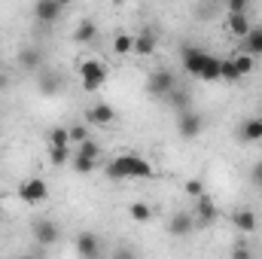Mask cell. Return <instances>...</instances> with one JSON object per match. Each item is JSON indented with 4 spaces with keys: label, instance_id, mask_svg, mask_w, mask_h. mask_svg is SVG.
<instances>
[{
    "label": "cell",
    "instance_id": "obj_7",
    "mask_svg": "<svg viewBox=\"0 0 262 259\" xmlns=\"http://www.w3.org/2000/svg\"><path fill=\"white\" fill-rule=\"evenodd\" d=\"M31 235H34V241H37V244L52 247V244L58 241V226H55L52 220H46V217H37V220L31 223Z\"/></svg>",
    "mask_w": 262,
    "mask_h": 259
},
{
    "label": "cell",
    "instance_id": "obj_16",
    "mask_svg": "<svg viewBox=\"0 0 262 259\" xmlns=\"http://www.w3.org/2000/svg\"><path fill=\"white\" fill-rule=\"evenodd\" d=\"M37 89H40L43 95H58V89H61V76L52 73V70H40V73H37Z\"/></svg>",
    "mask_w": 262,
    "mask_h": 259
},
{
    "label": "cell",
    "instance_id": "obj_5",
    "mask_svg": "<svg viewBox=\"0 0 262 259\" xmlns=\"http://www.w3.org/2000/svg\"><path fill=\"white\" fill-rule=\"evenodd\" d=\"M18 198H21L25 204H43V201L49 198L46 180H43V177H28V180L18 186Z\"/></svg>",
    "mask_w": 262,
    "mask_h": 259
},
{
    "label": "cell",
    "instance_id": "obj_9",
    "mask_svg": "<svg viewBox=\"0 0 262 259\" xmlns=\"http://www.w3.org/2000/svg\"><path fill=\"white\" fill-rule=\"evenodd\" d=\"M61 12H64V6H61L58 0H40V3H34V18H37L40 25H52V21H58Z\"/></svg>",
    "mask_w": 262,
    "mask_h": 259
},
{
    "label": "cell",
    "instance_id": "obj_19",
    "mask_svg": "<svg viewBox=\"0 0 262 259\" xmlns=\"http://www.w3.org/2000/svg\"><path fill=\"white\" fill-rule=\"evenodd\" d=\"M98 37V25L92 21V18H85V21H79L76 28H73V40L76 43H92Z\"/></svg>",
    "mask_w": 262,
    "mask_h": 259
},
{
    "label": "cell",
    "instance_id": "obj_23",
    "mask_svg": "<svg viewBox=\"0 0 262 259\" xmlns=\"http://www.w3.org/2000/svg\"><path fill=\"white\" fill-rule=\"evenodd\" d=\"M232 61H235V67H238V73H241V76L253 73V67H256V58H253V55H247V52H235V55H232Z\"/></svg>",
    "mask_w": 262,
    "mask_h": 259
},
{
    "label": "cell",
    "instance_id": "obj_36",
    "mask_svg": "<svg viewBox=\"0 0 262 259\" xmlns=\"http://www.w3.org/2000/svg\"><path fill=\"white\" fill-rule=\"evenodd\" d=\"M6 85H9V79H6V76H0V89H6Z\"/></svg>",
    "mask_w": 262,
    "mask_h": 259
},
{
    "label": "cell",
    "instance_id": "obj_32",
    "mask_svg": "<svg viewBox=\"0 0 262 259\" xmlns=\"http://www.w3.org/2000/svg\"><path fill=\"white\" fill-rule=\"evenodd\" d=\"M183 189H186V195H192V198H201V195H204V186H201L198 180H186Z\"/></svg>",
    "mask_w": 262,
    "mask_h": 259
},
{
    "label": "cell",
    "instance_id": "obj_25",
    "mask_svg": "<svg viewBox=\"0 0 262 259\" xmlns=\"http://www.w3.org/2000/svg\"><path fill=\"white\" fill-rule=\"evenodd\" d=\"M67 134H70V146H82V143L89 140V128H85L82 122L70 125V128H67Z\"/></svg>",
    "mask_w": 262,
    "mask_h": 259
},
{
    "label": "cell",
    "instance_id": "obj_8",
    "mask_svg": "<svg viewBox=\"0 0 262 259\" xmlns=\"http://www.w3.org/2000/svg\"><path fill=\"white\" fill-rule=\"evenodd\" d=\"M76 250L82 259H101L104 256V244L95 232H79L76 235Z\"/></svg>",
    "mask_w": 262,
    "mask_h": 259
},
{
    "label": "cell",
    "instance_id": "obj_21",
    "mask_svg": "<svg viewBox=\"0 0 262 259\" xmlns=\"http://www.w3.org/2000/svg\"><path fill=\"white\" fill-rule=\"evenodd\" d=\"M128 217L134 220V223H149V220H152V207L143 204V201H131L128 204Z\"/></svg>",
    "mask_w": 262,
    "mask_h": 259
},
{
    "label": "cell",
    "instance_id": "obj_11",
    "mask_svg": "<svg viewBox=\"0 0 262 259\" xmlns=\"http://www.w3.org/2000/svg\"><path fill=\"white\" fill-rule=\"evenodd\" d=\"M198 201V210H195V226H210V223H216V217H220V210H216V204H213V198L204 192L201 198H195Z\"/></svg>",
    "mask_w": 262,
    "mask_h": 259
},
{
    "label": "cell",
    "instance_id": "obj_17",
    "mask_svg": "<svg viewBox=\"0 0 262 259\" xmlns=\"http://www.w3.org/2000/svg\"><path fill=\"white\" fill-rule=\"evenodd\" d=\"M18 64L25 67L28 73H40V70H43V55H40V49H21V52H18Z\"/></svg>",
    "mask_w": 262,
    "mask_h": 259
},
{
    "label": "cell",
    "instance_id": "obj_30",
    "mask_svg": "<svg viewBox=\"0 0 262 259\" xmlns=\"http://www.w3.org/2000/svg\"><path fill=\"white\" fill-rule=\"evenodd\" d=\"M247 9H250L247 0H229V12L232 15H247Z\"/></svg>",
    "mask_w": 262,
    "mask_h": 259
},
{
    "label": "cell",
    "instance_id": "obj_1",
    "mask_svg": "<svg viewBox=\"0 0 262 259\" xmlns=\"http://www.w3.org/2000/svg\"><path fill=\"white\" fill-rule=\"evenodd\" d=\"M107 177L110 180H152L156 168L143 156L125 153V156H116V159L107 162Z\"/></svg>",
    "mask_w": 262,
    "mask_h": 259
},
{
    "label": "cell",
    "instance_id": "obj_3",
    "mask_svg": "<svg viewBox=\"0 0 262 259\" xmlns=\"http://www.w3.org/2000/svg\"><path fill=\"white\" fill-rule=\"evenodd\" d=\"M79 79H82V92L95 95V92H101L107 85V67L98 58H82L79 61Z\"/></svg>",
    "mask_w": 262,
    "mask_h": 259
},
{
    "label": "cell",
    "instance_id": "obj_29",
    "mask_svg": "<svg viewBox=\"0 0 262 259\" xmlns=\"http://www.w3.org/2000/svg\"><path fill=\"white\" fill-rule=\"evenodd\" d=\"M168 101H171V104H174V107H177V110H180V113H183V110H189V92H183V89H180V92H177V89H174V92H171V98H168Z\"/></svg>",
    "mask_w": 262,
    "mask_h": 259
},
{
    "label": "cell",
    "instance_id": "obj_10",
    "mask_svg": "<svg viewBox=\"0 0 262 259\" xmlns=\"http://www.w3.org/2000/svg\"><path fill=\"white\" fill-rule=\"evenodd\" d=\"M85 122H92V125H113L116 122V110L107 101H98V104H92L85 110Z\"/></svg>",
    "mask_w": 262,
    "mask_h": 259
},
{
    "label": "cell",
    "instance_id": "obj_27",
    "mask_svg": "<svg viewBox=\"0 0 262 259\" xmlns=\"http://www.w3.org/2000/svg\"><path fill=\"white\" fill-rule=\"evenodd\" d=\"M73 168L79 171V174H95V168H98V162L95 159H85V156H73Z\"/></svg>",
    "mask_w": 262,
    "mask_h": 259
},
{
    "label": "cell",
    "instance_id": "obj_15",
    "mask_svg": "<svg viewBox=\"0 0 262 259\" xmlns=\"http://www.w3.org/2000/svg\"><path fill=\"white\" fill-rule=\"evenodd\" d=\"M238 137H241L244 143H256V140H262V119H259V116L244 119V122H241V128H238Z\"/></svg>",
    "mask_w": 262,
    "mask_h": 259
},
{
    "label": "cell",
    "instance_id": "obj_26",
    "mask_svg": "<svg viewBox=\"0 0 262 259\" xmlns=\"http://www.w3.org/2000/svg\"><path fill=\"white\" fill-rule=\"evenodd\" d=\"M49 140H52L49 146H55V149H70V134H67V128H52V137Z\"/></svg>",
    "mask_w": 262,
    "mask_h": 259
},
{
    "label": "cell",
    "instance_id": "obj_13",
    "mask_svg": "<svg viewBox=\"0 0 262 259\" xmlns=\"http://www.w3.org/2000/svg\"><path fill=\"white\" fill-rule=\"evenodd\" d=\"M232 226L238 229V232H244V235H253L256 232V226H259V220H256V213L253 210H235L232 213Z\"/></svg>",
    "mask_w": 262,
    "mask_h": 259
},
{
    "label": "cell",
    "instance_id": "obj_33",
    "mask_svg": "<svg viewBox=\"0 0 262 259\" xmlns=\"http://www.w3.org/2000/svg\"><path fill=\"white\" fill-rule=\"evenodd\" d=\"M110 259H137V253H134L131 247H116V250L110 253Z\"/></svg>",
    "mask_w": 262,
    "mask_h": 259
},
{
    "label": "cell",
    "instance_id": "obj_22",
    "mask_svg": "<svg viewBox=\"0 0 262 259\" xmlns=\"http://www.w3.org/2000/svg\"><path fill=\"white\" fill-rule=\"evenodd\" d=\"M113 52L116 55H131L134 52V37L131 34H116L113 37Z\"/></svg>",
    "mask_w": 262,
    "mask_h": 259
},
{
    "label": "cell",
    "instance_id": "obj_6",
    "mask_svg": "<svg viewBox=\"0 0 262 259\" xmlns=\"http://www.w3.org/2000/svg\"><path fill=\"white\" fill-rule=\"evenodd\" d=\"M177 131H180L183 140H195L198 134L204 131V116L195 113V110H183V113L177 116Z\"/></svg>",
    "mask_w": 262,
    "mask_h": 259
},
{
    "label": "cell",
    "instance_id": "obj_18",
    "mask_svg": "<svg viewBox=\"0 0 262 259\" xmlns=\"http://www.w3.org/2000/svg\"><path fill=\"white\" fill-rule=\"evenodd\" d=\"M192 229H195V220H192L189 213H177V217L168 223V232H171V235H180V238H183V235H189Z\"/></svg>",
    "mask_w": 262,
    "mask_h": 259
},
{
    "label": "cell",
    "instance_id": "obj_4",
    "mask_svg": "<svg viewBox=\"0 0 262 259\" xmlns=\"http://www.w3.org/2000/svg\"><path fill=\"white\" fill-rule=\"evenodd\" d=\"M174 89H177V79H174V73H171V70H165V67H159V70H152V73H149V82H146V92H149L152 98H162V101H168Z\"/></svg>",
    "mask_w": 262,
    "mask_h": 259
},
{
    "label": "cell",
    "instance_id": "obj_28",
    "mask_svg": "<svg viewBox=\"0 0 262 259\" xmlns=\"http://www.w3.org/2000/svg\"><path fill=\"white\" fill-rule=\"evenodd\" d=\"M76 153H79V156H85V159H95V162L101 159V146H98V143H95L92 137H89V140H85L82 146H76Z\"/></svg>",
    "mask_w": 262,
    "mask_h": 259
},
{
    "label": "cell",
    "instance_id": "obj_35",
    "mask_svg": "<svg viewBox=\"0 0 262 259\" xmlns=\"http://www.w3.org/2000/svg\"><path fill=\"white\" fill-rule=\"evenodd\" d=\"M253 180H256V183L262 180V162H259V165H253Z\"/></svg>",
    "mask_w": 262,
    "mask_h": 259
},
{
    "label": "cell",
    "instance_id": "obj_24",
    "mask_svg": "<svg viewBox=\"0 0 262 259\" xmlns=\"http://www.w3.org/2000/svg\"><path fill=\"white\" fill-rule=\"evenodd\" d=\"M220 79H229V82H238L241 79V73H238V67L232 58H223L220 61Z\"/></svg>",
    "mask_w": 262,
    "mask_h": 259
},
{
    "label": "cell",
    "instance_id": "obj_31",
    "mask_svg": "<svg viewBox=\"0 0 262 259\" xmlns=\"http://www.w3.org/2000/svg\"><path fill=\"white\" fill-rule=\"evenodd\" d=\"M49 159H52L55 165H64L67 159H70V149H55V146H49Z\"/></svg>",
    "mask_w": 262,
    "mask_h": 259
},
{
    "label": "cell",
    "instance_id": "obj_34",
    "mask_svg": "<svg viewBox=\"0 0 262 259\" xmlns=\"http://www.w3.org/2000/svg\"><path fill=\"white\" fill-rule=\"evenodd\" d=\"M232 259H253V253H250L244 244H235V247H232Z\"/></svg>",
    "mask_w": 262,
    "mask_h": 259
},
{
    "label": "cell",
    "instance_id": "obj_14",
    "mask_svg": "<svg viewBox=\"0 0 262 259\" xmlns=\"http://www.w3.org/2000/svg\"><path fill=\"white\" fill-rule=\"evenodd\" d=\"M226 28H229L232 37H241V40H244V37L253 31V21H250V15H232V12H229V15H226Z\"/></svg>",
    "mask_w": 262,
    "mask_h": 259
},
{
    "label": "cell",
    "instance_id": "obj_20",
    "mask_svg": "<svg viewBox=\"0 0 262 259\" xmlns=\"http://www.w3.org/2000/svg\"><path fill=\"white\" fill-rule=\"evenodd\" d=\"M241 52H247V55H262V28H253L247 37H244V46H241Z\"/></svg>",
    "mask_w": 262,
    "mask_h": 259
},
{
    "label": "cell",
    "instance_id": "obj_2",
    "mask_svg": "<svg viewBox=\"0 0 262 259\" xmlns=\"http://www.w3.org/2000/svg\"><path fill=\"white\" fill-rule=\"evenodd\" d=\"M180 61H183V70L192 73L195 79H204V82L220 79V58L204 52V49H198V46H183Z\"/></svg>",
    "mask_w": 262,
    "mask_h": 259
},
{
    "label": "cell",
    "instance_id": "obj_12",
    "mask_svg": "<svg viewBox=\"0 0 262 259\" xmlns=\"http://www.w3.org/2000/svg\"><path fill=\"white\" fill-rule=\"evenodd\" d=\"M156 46H159V37H156V31L143 28L140 34H134V55L146 58V55H152V52H156Z\"/></svg>",
    "mask_w": 262,
    "mask_h": 259
},
{
    "label": "cell",
    "instance_id": "obj_38",
    "mask_svg": "<svg viewBox=\"0 0 262 259\" xmlns=\"http://www.w3.org/2000/svg\"><path fill=\"white\" fill-rule=\"evenodd\" d=\"M259 189H262V180H259Z\"/></svg>",
    "mask_w": 262,
    "mask_h": 259
},
{
    "label": "cell",
    "instance_id": "obj_37",
    "mask_svg": "<svg viewBox=\"0 0 262 259\" xmlns=\"http://www.w3.org/2000/svg\"><path fill=\"white\" fill-rule=\"evenodd\" d=\"M18 259H37V256H31V253H25V256H18Z\"/></svg>",
    "mask_w": 262,
    "mask_h": 259
}]
</instances>
